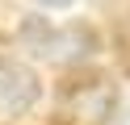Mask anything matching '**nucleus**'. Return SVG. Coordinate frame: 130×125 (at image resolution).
<instances>
[{
  "label": "nucleus",
  "mask_w": 130,
  "mask_h": 125,
  "mask_svg": "<svg viewBox=\"0 0 130 125\" xmlns=\"http://www.w3.org/2000/svg\"><path fill=\"white\" fill-rule=\"evenodd\" d=\"M21 38H25V46L34 50V54L51 58V63H71V58L88 54V46H92L88 29H80V25H71V29H55V25L38 21V17H34V21H25Z\"/></svg>",
  "instance_id": "nucleus-1"
},
{
  "label": "nucleus",
  "mask_w": 130,
  "mask_h": 125,
  "mask_svg": "<svg viewBox=\"0 0 130 125\" xmlns=\"http://www.w3.org/2000/svg\"><path fill=\"white\" fill-rule=\"evenodd\" d=\"M42 96L38 71L17 58H0V117H25Z\"/></svg>",
  "instance_id": "nucleus-2"
},
{
  "label": "nucleus",
  "mask_w": 130,
  "mask_h": 125,
  "mask_svg": "<svg viewBox=\"0 0 130 125\" xmlns=\"http://www.w3.org/2000/svg\"><path fill=\"white\" fill-rule=\"evenodd\" d=\"M113 113V88L105 79H88L63 92V117H71L76 125H101Z\"/></svg>",
  "instance_id": "nucleus-3"
},
{
  "label": "nucleus",
  "mask_w": 130,
  "mask_h": 125,
  "mask_svg": "<svg viewBox=\"0 0 130 125\" xmlns=\"http://www.w3.org/2000/svg\"><path fill=\"white\" fill-rule=\"evenodd\" d=\"M42 8H67V4H76V0H38Z\"/></svg>",
  "instance_id": "nucleus-4"
}]
</instances>
